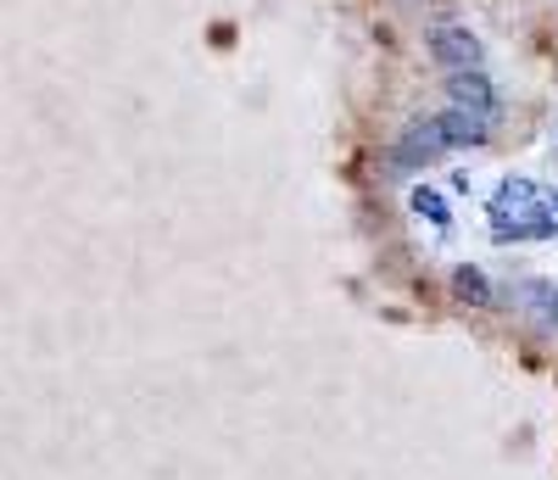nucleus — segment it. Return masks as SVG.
<instances>
[{"instance_id": "1", "label": "nucleus", "mask_w": 558, "mask_h": 480, "mask_svg": "<svg viewBox=\"0 0 558 480\" xmlns=\"http://www.w3.org/2000/svg\"><path fill=\"white\" fill-rule=\"evenodd\" d=\"M492 229L497 240H547L558 235V213L547 207V190L531 179H502L492 196Z\"/></svg>"}, {"instance_id": "2", "label": "nucleus", "mask_w": 558, "mask_h": 480, "mask_svg": "<svg viewBox=\"0 0 558 480\" xmlns=\"http://www.w3.org/2000/svg\"><path fill=\"white\" fill-rule=\"evenodd\" d=\"M447 152H452V146H447L441 123H436V118H418V123H408V129L397 134V146H391V168L413 173V168H430V163H441Z\"/></svg>"}, {"instance_id": "3", "label": "nucleus", "mask_w": 558, "mask_h": 480, "mask_svg": "<svg viewBox=\"0 0 558 480\" xmlns=\"http://www.w3.org/2000/svg\"><path fill=\"white\" fill-rule=\"evenodd\" d=\"M430 57H436V68L458 73V68H481L486 45H481V34H470L463 23H436L430 28Z\"/></svg>"}, {"instance_id": "4", "label": "nucleus", "mask_w": 558, "mask_h": 480, "mask_svg": "<svg viewBox=\"0 0 558 480\" xmlns=\"http://www.w3.org/2000/svg\"><path fill=\"white\" fill-rule=\"evenodd\" d=\"M447 101L497 118V84H492L481 68H458V73H447Z\"/></svg>"}, {"instance_id": "5", "label": "nucleus", "mask_w": 558, "mask_h": 480, "mask_svg": "<svg viewBox=\"0 0 558 480\" xmlns=\"http://www.w3.org/2000/svg\"><path fill=\"white\" fill-rule=\"evenodd\" d=\"M436 123H441V134H447V146H486L497 118L470 112V107H447V112H436Z\"/></svg>"}, {"instance_id": "6", "label": "nucleus", "mask_w": 558, "mask_h": 480, "mask_svg": "<svg viewBox=\"0 0 558 480\" xmlns=\"http://www.w3.org/2000/svg\"><path fill=\"white\" fill-rule=\"evenodd\" d=\"M452 297L463 302V308H497V291H492V279L481 274V268H452Z\"/></svg>"}, {"instance_id": "7", "label": "nucleus", "mask_w": 558, "mask_h": 480, "mask_svg": "<svg viewBox=\"0 0 558 480\" xmlns=\"http://www.w3.org/2000/svg\"><path fill=\"white\" fill-rule=\"evenodd\" d=\"M553 297H558V291H553L547 279H525L520 291H514V308H520L531 324H547V329H553Z\"/></svg>"}, {"instance_id": "8", "label": "nucleus", "mask_w": 558, "mask_h": 480, "mask_svg": "<svg viewBox=\"0 0 558 480\" xmlns=\"http://www.w3.org/2000/svg\"><path fill=\"white\" fill-rule=\"evenodd\" d=\"M413 213H425V218H430L436 229H447V202L436 196L430 184H418V190H413Z\"/></svg>"}, {"instance_id": "9", "label": "nucleus", "mask_w": 558, "mask_h": 480, "mask_svg": "<svg viewBox=\"0 0 558 480\" xmlns=\"http://www.w3.org/2000/svg\"><path fill=\"white\" fill-rule=\"evenodd\" d=\"M553 329H558V297H553Z\"/></svg>"}, {"instance_id": "10", "label": "nucleus", "mask_w": 558, "mask_h": 480, "mask_svg": "<svg viewBox=\"0 0 558 480\" xmlns=\"http://www.w3.org/2000/svg\"><path fill=\"white\" fill-rule=\"evenodd\" d=\"M553 146H558V129H553Z\"/></svg>"}]
</instances>
